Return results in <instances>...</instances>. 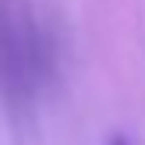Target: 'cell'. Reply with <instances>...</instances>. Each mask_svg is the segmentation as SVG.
Returning <instances> with one entry per match:
<instances>
[{"mask_svg": "<svg viewBox=\"0 0 145 145\" xmlns=\"http://www.w3.org/2000/svg\"><path fill=\"white\" fill-rule=\"evenodd\" d=\"M110 145H131V142H127V138H124V135H117V138H113Z\"/></svg>", "mask_w": 145, "mask_h": 145, "instance_id": "6da1fadb", "label": "cell"}]
</instances>
